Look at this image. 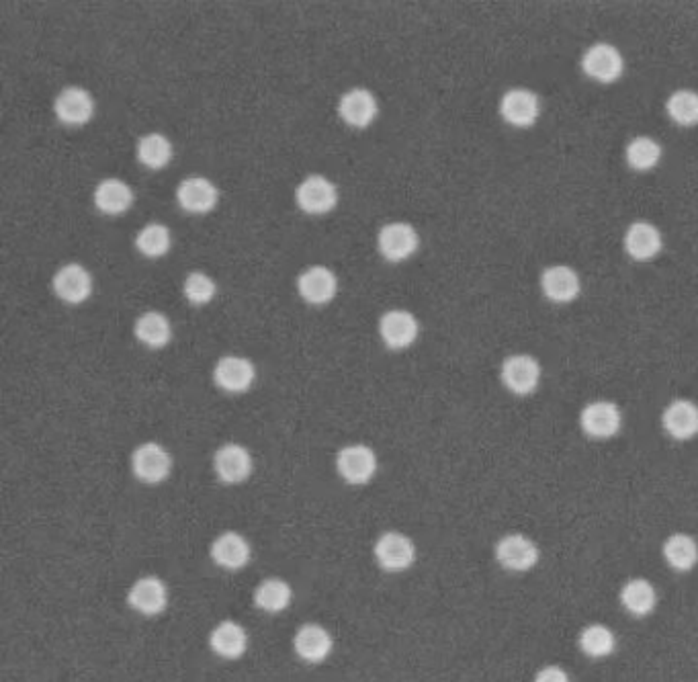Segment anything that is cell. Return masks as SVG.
Listing matches in <instances>:
<instances>
[{"label": "cell", "instance_id": "14", "mask_svg": "<svg viewBox=\"0 0 698 682\" xmlns=\"http://www.w3.org/2000/svg\"><path fill=\"white\" fill-rule=\"evenodd\" d=\"M541 289L547 300L555 304H570L582 291V281L572 267L555 265L543 271Z\"/></svg>", "mask_w": 698, "mask_h": 682}, {"label": "cell", "instance_id": "27", "mask_svg": "<svg viewBox=\"0 0 698 682\" xmlns=\"http://www.w3.org/2000/svg\"><path fill=\"white\" fill-rule=\"evenodd\" d=\"M621 605L635 617L649 615L658 605V592L645 578L629 580L621 590Z\"/></svg>", "mask_w": 698, "mask_h": 682}, {"label": "cell", "instance_id": "11", "mask_svg": "<svg viewBox=\"0 0 698 682\" xmlns=\"http://www.w3.org/2000/svg\"><path fill=\"white\" fill-rule=\"evenodd\" d=\"M127 603L142 615H158L168 605V588L156 576H144L127 592Z\"/></svg>", "mask_w": 698, "mask_h": 682}, {"label": "cell", "instance_id": "2", "mask_svg": "<svg viewBox=\"0 0 698 682\" xmlns=\"http://www.w3.org/2000/svg\"><path fill=\"white\" fill-rule=\"evenodd\" d=\"M375 558L387 572H404L416 560V545L404 533L387 531L375 543Z\"/></svg>", "mask_w": 698, "mask_h": 682}, {"label": "cell", "instance_id": "36", "mask_svg": "<svg viewBox=\"0 0 698 682\" xmlns=\"http://www.w3.org/2000/svg\"><path fill=\"white\" fill-rule=\"evenodd\" d=\"M183 291H185V297L191 304L205 306V304H209L213 300L215 281L211 277H207L205 273H201V271H193V273L187 275Z\"/></svg>", "mask_w": 698, "mask_h": 682}, {"label": "cell", "instance_id": "28", "mask_svg": "<svg viewBox=\"0 0 698 682\" xmlns=\"http://www.w3.org/2000/svg\"><path fill=\"white\" fill-rule=\"evenodd\" d=\"M664 558L676 572H690L698 562V543L686 533H674L664 541Z\"/></svg>", "mask_w": 698, "mask_h": 682}, {"label": "cell", "instance_id": "9", "mask_svg": "<svg viewBox=\"0 0 698 682\" xmlns=\"http://www.w3.org/2000/svg\"><path fill=\"white\" fill-rule=\"evenodd\" d=\"M297 205L312 216H322L338 203V189L332 181H328L322 175H312L305 179L295 193Z\"/></svg>", "mask_w": 698, "mask_h": 682}, {"label": "cell", "instance_id": "23", "mask_svg": "<svg viewBox=\"0 0 698 682\" xmlns=\"http://www.w3.org/2000/svg\"><path fill=\"white\" fill-rule=\"evenodd\" d=\"M344 123L353 127H367L377 117V101L367 89H353L342 95L338 105Z\"/></svg>", "mask_w": 698, "mask_h": 682}, {"label": "cell", "instance_id": "16", "mask_svg": "<svg viewBox=\"0 0 698 682\" xmlns=\"http://www.w3.org/2000/svg\"><path fill=\"white\" fill-rule=\"evenodd\" d=\"M418 320L406 310H391L379 322L383 343L389 349H406L418 338Z\"/></svg>", "mask_w": 698, "mask_h": 682}, {"label": "cell", "instance_id": "30", "mask_svg": "<svg viewBox=\"0 0 698 682\" xmlns=\"http://www.w3.org/2000/svg\"><path fill=\"white\" fill-rule=\"evenodd\" d=\"M617 648V639L615 633L610 631L606 625L602 623H592L588 627L582 629L580 633V650L588 656V658H606L615 652Z\"/></svg>", "mask_w": 698, "mask_h": 682}, {"label": "cell", "instance_id": "17", "mask_svg": "<svg viewBox=\"0 0 698 682\" xmlns=\"http://www.w3.org/2000/svg\"><path fill=\"white\" fill-rule=\"evenodd\" d=\"M54 291L66 304H82L93 293V277L82 265H66L54 275Z\"/></svg>", "mask_w": 698, "mask_h": 682}, {"label": "cell", "instance_id": "29", "mask_svg": "<svg viewBox=\"0 0 698 682\" xmlns=\"http://www.w3.org/2000/svg\"><path fill=\"white\" fill-rule=\"evenodd\" d=\"M254 603L265 613H281L291 605V586L281 578H267L258 584Z\"/></svg>", "mask_w": 698, "mask_h": 682}, {"label": "cell", "instance_id": "32", "mask_svg": "<svg viewBox=\"0 0 698 682\" xmlns=\"http://www.w3.org/2000/svg\"><path fill=\"white\" fill-rule=\"evenodd\" d=\"M625 158L633 170L645 173V170L656 168L658 162L662 160V146L656 140L639 136V138L629 142Z\"/></svg>", "mask_w": 698, "mask_h": 682}, {"label": "cell", "instance_id": "26", "mask_svg": "<svg viewBox=\"0 0 698 682\" xmlns=\"http://www.w3.org/2000/svg\"><path fill=\"white\" fill-rule=\"evenodd\" d=\"M134 203V191L119 179H105L95 189V205L107 216H119Z\"/></svg>", "mask_w": 698, "mask_h": 682}, {"label": "cell", "instance_id": "20", "mask_svg": "<svg viewBox=\"0 0 698 682\" xmlns=\"http://www.w3.org/2000/svg\"><path fill=\"white\" fill-rule=\"evenodd\" d=\"M666 433L676 441H688L698 435V406L690 400H674L662 414Z\"/></svg>", "mask_w": 698, "mask_h": 682}, {"label": "cell", "instance_id": "3", "mask_svg": "<svg viewBox=\"0 0 698 682\" xmlns=\"http://www.w3.org/2000/svg\"><path fill=\"white\" fill-rule=\"evenodd\" d=\"M336 467L344 482L363 486L377 472V457L375 451L367 445H348L338 451Z\"/></svg>", "mask_w": 698, "mask_h": 682}, {"label": "cell", "instance_id": "8", "mask_svg": "<svg viewBox=\"0 0 698 682\" xmlns=\"http://www.w3.org/2000/svg\"><path fill=\"white\" fill-rule=\"evenodd\" d=\"M582 70L592 80L608 84V82H615L617 78H621V74L625 70V60L615 46L594 44L582 56Z\"/></svg>", "mask_w": 698, "mask_h": 682}, {"label": "cell", "instance_id": "34", "mask_svg": "<svg viewBox=\"0 0 698 682\" xmlns=\"http://www.w3.org/2000/svg\"><path fill=\"white\" fill-rule=\"evenodd\" d=\"M666 111L668 115L684 127L696 125L698 123V93L682 89L670 95L668 103H666Z\"/></svg>", "mask_w": 698, "mask_h": 682}, {"label": "cell", "instance_id": "6", "mask_svg": "<svg viewBox=\"0 0 698 682\" xmlns=\"http://www.w3.org/2000/svg\"><path fill=\"white\" fill-rule=\"evenodd\" d=\"M132 470L146 484H160L170 476L172 457L158 443H144L132 455Z\"/></svg>", "mask_w": 698, "mask_h": 682}, {"label": "cell", "instance_id": "19", "mask_svg": "<svg viewBox=\"0 0 698 682\" xmlns=\"http://www.w3.org/2000/svg\"><path fill=\"white\" fill-rule=\"evenodd\" d=\"M252 549L246 537L236 531L222 533L211 543V558L224 570H240L250 562Z\"/></svg>", "mask_w": 698, "mask_h": 682}, {"label": "cell", "instance_id": "4", "mask_svg": "<svg viewBox=\"0 0 698 682\" xmlns=\"http://www.w3.org/2000/svg\"><path fill=\"white\" fill-rule=\"evenodd\" d=\"M504 386L516 396H529L541 381V365L531 355H510L500 369Z\"/></svg>", "mask_w": 698, "mask_h": 682}, {"label": "cell", "instance_id": "33", "mask_svg": "<svg viewBox=\"0 0 698 682\" xmlns=\"http://www.w3.org/2000/svg\"><path fill=\"white\" fill-rule=\"evenodd\" d=\"M138 158L152 170L164 168L172 158V144L162 134H148L138 142Z\"/></svg>", "mask_w": 698, "mask_h": 682}, {"label": "cell", "instance_id": "31", "mask_svg": "<svg viewBox=\"0 0 698 682\" xmlns=\"http://www.w3.org/2000/svg\"><path fill=\"white\" fill-rule=\"evenodd\" d=\"M134 330H136V336H138L140 343H144L150 349L164 347L170 340V336H172L170 322L160 312H146V314H142L138 318Z\"/></svg>", "mask_w": 698, "mask_h": 682}, {"label": "cell", "instance_id": "5", "mask_svg": "<svg viewBox=\"0 0 698 682\" xmlns=\"http://www.w3.org/2000/svg\"><path fill=\"white\" fill-rule=\"evenodd\" d=\"M582 431L592 439H610L621 431L623 414L615 402H590L580 414Z\"/></svg>", "mask_w": 698, "mask_h": 682}, {"label": "cell", "instance_id": "25", "mask_svg": "<svg viewBox=\"0 0 698 682\" xmlns=\"http://www.w3.org/2000/svg\"><path fill=\"white\" fill-rule=\"evenodd\" d=\"M177 199L185 211L207 213L217 203V189L205 177H189L179 185Z\"/></svg>", "mask_w": 698, "mask_h": 682}, {"label": "cell", "instance_id": "10", "mask_svg": "<svg viewBox=\"0 0 698 682\" xmlns=\"http://www.w3.org/2000/svg\"><path fill=\"white\" fill-rule=\"evenodd\" d=\"M213 470L224 484H242L252 474V457L246 447L228 443L217 449L213 457Z\"/></svg>", "mask_w": 698, "mask_h": 682}, {"label": "cell", "instance_id": "1", "mask_svg": "<svg viewBox=\"0 0 698 682\" xmlns=\"http://www.w3.org/2000/svg\"><path fill=\"white\" fill-rule=\"evenodd\" d=\"M496 560L510 572H529L539 562V547L522 533H508L496 543Z\"/></svg>", "mask_w": 698, "mask_h": 682}, {"label": "cell", "instance_id": "22", "mask_svg": "<svg viewBox=\"0 0 698 682\" xmlns=\"http://www.w3.org/2000/svg\"><path fill=\"white\" fill-rule=\"evenodd\" d=\"M662 234L649 222H635L625 234V250L635 261H651L662 250Z\"/></svg>", "mask_w": 698, "mask_h": 682}, {"label": "cell", "instance_id": "7", "mask_svg": "<svg viewBox=\"0 0 698 682\" xmlns=\"http://www.w3.org/2000/svg\"><path fill=\"white\" fill-rule=\"evenodd\" d=\"M377 244L383 257L391 263H400L410 259L412 254L418 250L420 238L418 232L404 222H394L381 228L377 236Z\"/></svg>", "mask_w": 698, "mask_h": 682}, {"label": "cell", "instance_id": "13", "mask_svg": "<svg viewBox=\"0 0 698 682\" xmlns=\"http://www.w3.org/2000/svg\"><path fill=\"white\" fill-rule=\"evenodd\" d=\"M293 648L301 660L318 664L330 656L334 639L326 627L318 623H305L293 637Z\"/></svg>", "mask_w": 698, "mask_h": 682}, {"label": "cell", "instance_id": "12", "mask_svg": "<svg viewBox=\"0 0 698 682\" xmlns=\"http://www.w3.org/2000/svg\"><path fill=\"white\" fill-rule=\"evenodd\" d=\"M502 117L514 127H531L539 119V97L529 89H510L500 101Z\"/></svg>", "mask_w": 698, "mask_h": 682}, {"label": "cell", "instance_id": "35", "mask_svg": "<svg viewBox=\"0 0 698 682\" xmlns=\"http://www.w3.org/2000/svg\"><path fill=\"white\" fill-rule=\"evenodd\" d=\"M136 246L150 259L164 257L170 250V232L162 224H148L136 238Z\"/></svg>", "mask_w": 698, "mask_h": 682}, {"label": "cell", "instance_id": "21", "mask_svg": "<svg viewBox=\"0 0 698 682\" xmlns=\"http://www.w3.org/2000/svg\"><path fill=\"white\" fill-rule=\"evenodd\" d=\"M54 109H56V115L62 123L84 125V123H89L95 115V99L91 97L89 91L70 87L58 95Z\"/></svg>", "mask_w": 698, "mask_h": 682}, {"label": "cell", "instance_id": "18", "mask_svg": "<svg viewBox=\"0 0 698 682\" xmlns=\"http://www.w3.org/2000/svg\"><path fill=\"white\" fill-rule=\"evenodd\" d=\"M297 289L305 302L314 306H322L334 300L338 291L336 275L326 267H310L305 269L297 279Z\"/></svg>", "mask_w": 698, "mask_h": 682}, {"label": "cell", "instance_id": "37", "mask_svg": "<svg viewBox=\"0 0 698 682\" xmlns=\"http://www.w3.org/2000/svg\"><path fill=\"white\" fill-rule=\"evenodd\" d=\"M533 682H570V676L559 666H545L537 672Z\"/></svg>", "mask_w": 698, "mask_h": 682}, {"label": "cell", "instance_id": "15", "mask_svg": "<svg viewBox=\"0 0 698 682\" xmlns=\"http://www.w3.org/2000/svg\"><path fill=\"white\" fill-rule=\"evenodd\" d=\"M213 377L222 390L230 394H240V392H246L254 383L256 369L248 359L228 355L217 361L213 369Z\"/></svg>", "mask_w": 698, "mask_h": 682}, {"label": "cell", "instance_id": "24", "mask_svg": "<svg viewBox=\"0 0 698 682\" xmlns=\"http://www.w3.org/2000/svg\"><path fill=\"white\" fill-rule=\"evenodd\" d=\"M209 646H211V650L217 656L228 658V660H236L248 648L246 629L240 623H236V621H222L220 625H217L211 631Z\"/></svg>", "mask_w": 698, "mask_h": 682}]
</instances>
